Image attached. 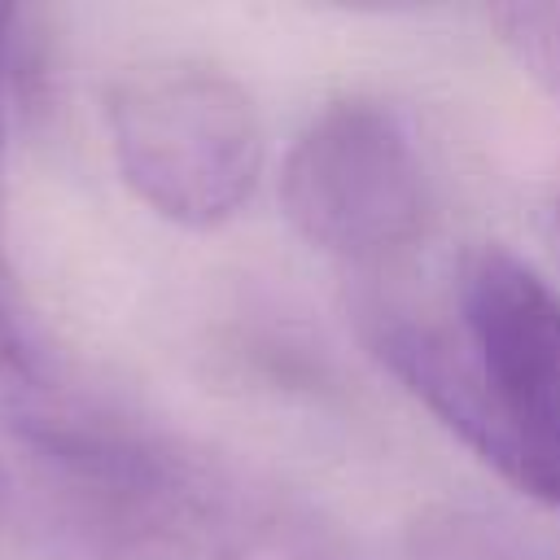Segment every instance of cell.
Listing matches in <instances>:
<instances>
[{
    "instance_id": "6da1fadb",
    "label": "cell",
    "mask_w": 560,
    "mask_h": 560,
    "mask_svg": "<svg viewBox=\"0 0 560 560\" xmlns=\"http://www.w3.org/2000/svg\"><path fill=\"white\" fill-rule=\"evenodd\" d=\"M26 459L96 560H350L311 499L96 394Z\"/></svg>"
},
{
    "instance_id": "7a4b0ae2",
    "label": "cell",
    "mask_w": 560,
    "mask_h": 560,
    "mask_svg": "<svg viewBox=\"0 0 560 560\" xmlns=\"http://www.w3.org/2000/svg\"><path fill=\"white\" fill-rule=\"evenodd\" d=\"M372 359L486 468L560 508V293L516 254L481 249L459 276V328L372 298Z\"/></svg>"
},
{
    "instance_id": "277c9868",
    "label": "cell",
    "mask_w": 560,
    "mask_h": 560,
    "mask_svg": "<svg viewBox=\"0 0 560 560\" xmlns=\"http://www.w3.org/2000/svg\"><path fill=\"white\" fill-rule=\"evenodd\" d=\"M293 232L341 262L376 267L407 254L429 223V184L407 122L372 96L328 101L280 166Z\"/></svg>"
},
{
    "instance_id": "52a82bcc",
    "label": "cell",
    "mask_w": 560,
    "mask_h": 560,
    "mask_svg": "<svg viewBox=\"0 0 560 560\" xmlns=\"http://www.w3.org/2000/svg\"><path fill=\"white\" fill-rule=\"evenodd\" d=\"M4 494H9V477H4V468H0V508H4Z\"/></svg>"
},
{
    "instance_id": "ba28073f",
    "label": "cell",
    "mask_w": 560,
    "mask_h": 560,
    "mask_svg": "<svg viewBox=\"0 0 560 560\" xmlns=\"http://www.w3.org/2000/svg\"><path fill=\"white\" fill-rule=\"evenodd\" d=\"M556 232H560V201H556Z\"/></svg>"
},
{
    "instance_id": "3957f363",
    "label": "cell",
    "mask_w": 560,
    "mask_h": 560,
    "mask_svg": "<svg viewBox=\"0 0 560 560\" xmlns=\"http://www.w3.org/2000/svg\"><path fill=\"white\" fill-rule=\"evenodd\" d=\"M105 127L122 184L166 223L219 228L258 188V105L210 61L153 57L122 70L105 92Z\"/></svg>"
},
{
    "instance_id": "5b68a950",
    "label": "cell",
    "mask_w": 560,
    "mask_h": 560,
    "mask_svg": "<svg viewBox=\"0 0 560 560\" xmlns=\"http://www.w3.org/2000/svg\"><path fill=\"white\" fill-rule=\"evenodd\" d=\"M490 22L512 61L560 101V4H503Z\"/></svg>"
},
{
    "instance_id": "8992f818",
    "label": "cell",
    "mask_w": 560,
    "mask_h": 560,
    "mask_svg": "<svg viewBox=\"0 0 560 560\" xmlns=\"http://www.w3.org/2000/svg\"><path fill=\"white\" fill-rule=\"evenodd\" d=\"M13 22H18V9L0 4V171H4V96H9V66H13ZM9 276V262H4V232H0V280Z\"/></svg>"
}]
</instances>
